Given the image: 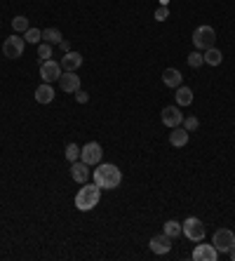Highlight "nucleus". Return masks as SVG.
I'll return each instance as SVG.
<instances>
[{"instance_id":"nucleus-1","label":"nucleus","mask_w":235,"mask_h":261,"mask_svg":"<svg viewBox=\"0 0 235 261\" xmlns=\"http://www.w3.org/2000/svg\"><path fill=\"white\" fill-rule=\"evenodd\" d=\"M94 181L99 189H118L122 181V172L111 163H99V170H94Z\"/></svg>"},{"instance_id":"nucleus-2","label":"nucleus","mask_w":235,"mask_h":261,"mask_svg":"<svg viewBox=\"0 0 235 261\" xmlns=\"http://www.w3.org/2000/svg\"><path fill=\"white\" fill-rule=\"evenodd\" d=\"M99 198H101V189H99L97 184L94 186L85 184L83 189L78 191V195H75V207H78L80 212H90L92 207H97Z\"/></svg>"},{"instance_id":"nucleus-3","label":"nucleus","mask_w":235,"mask_h":261,"mask_svg":"<svg viewBox=\"0 0 235 261\" xmlns=\"http://www.w3.org/2000/svg\"><path fill=\"white\" fill-rule=\"evenodd\" d=\"M181 233L188 238V240H195V243H202L205 240V233H207V228H205V224L200 221V219H195V217H188L184 224H181Z\"/></svg>"},{"instance_id":"nucleus-4","label":"nucleus","mask_w":235,"mask_h":261,"mask_svg":"<svg viewBox=\"0 0 235 261\" xmlns=\"http://www.w3.org/2000/svg\"><path fill=\"white\" fill-rule=\"evenodd\" d=\"M214 40H217V31L212 29V26L202 24L193 31V45L198 49H210L214 47Z\"/></svg>"},{"instance_id":"nucleus-5","label":"nucleus","mask_w":235,"mask_h":261,"mask_svg":"<svg viewBox=\"0 0 235 261\" xmlns=\"http://www.w3.org/2000/svg\"><path fill=\"white\" fill-rule=\"evenodd\" d=\"M212 245L217 247V252H221V254H228L230 249L235 247V236L230 228H219L217 233H214V238H212Z\"/></svg>"},{"instance_id":"nucleus-6","label":"nucleus","mask_w":235,"mask_h":261,"mask_svg":"<svg viewBox=\"0 0 235 261\" xmlns=\"http://www.w3.org/2000/svg\"><path fill=\"white\" fill-rule=\"evenodd\" d=\"M101 146L97 144V141H90V144H85L83 148H80V160H83L85 165H99L101 163Z\"/></svg>"},{"instance_id":"nucleus-7","label":"nucleus","mask_w":235,"mask_h":261,"mask_svg":"<svg viewBox=\"0 0 235 261\" xmlns=\"http://www.w3.org/2000/svg\"><path fill=\"white\" fill-rule=\"evenodd\" d=\"M3 55H5L7 59H19V57L24 55V40L17 36L5 38V43H3Z\"/></svg>"},{"instance_id":"nucleus-8","label":"nucleus","mask_w":235,"mask_h":261,"mask_svg":"<svg viewBox=\"0 0 235 261\" xmlns=\"http://www.w3.org/2000/svg\"><path fill=\"white\" fill-rule=\"evenodd\" d=\"M61 75V64H57V61L47 59L40 64V78L42 83H55V80H59Z\"/></svg>"},{"instance_id":"nucleus-9","label":"nucleus","mask_w":235,"mask_h":261,"mask_svg":"<svg viewBox=\"0 0 235 261\" xmlns=\"http://www.w3.org/2000/svg\"><path fill=\"white\" fill-rule=\"evenodd\" d=\"M163 122L167 125L169 129L179 127L181 122H184V113L179 111V106H165L163 109Z\"/></svg>"},{"instance_id":"nucleus-10","label":"nucleus","mask_w":235,"mask_h":261,"mask_svg":"<svg viewBox=\"0 0 235 261\" xmlns=\"http://www.w3.org/2000/svg\"><path fill=\"white\" fill-rule=\"evenodd\" d=\"M61 90L64 92H78L80 90V75H75V71H64L59 75Z\"/></svg>"},{"instance_id":"nucleus-11","label":"nucleus","mask_w":235,"mask_h":261,"mask_svg":"<svg viewBox=\"0 0 235 261\" xmlns=\"http://www.w3.org/2000/svg\"><path fill=\"white\" fill-rule=\"evenodd\" d=\"M219 252L214 245H198L193 249V261H217Z\"/></svg>"},{"instance_id":"nucleus-12","label":"nucleus","mask_w":235,"mask_h":261,"mask_svg":"<svg viewBox=\"0 0 235 261\" xmlns=\"http://www.w3.org/2000/svg\"><path fill=\"white\" fill-rule=\"evenodd\" d=\"M148 247H151L155 254H167L169 249H172V238H169L167 233H163V236H155V238H151Z\"/></svg>"},{"instance_id":"nucleus-13","label":"nucleus","mask_w":235,"mask_h":261,"mask_svg":"<svg viewBox=\"0 0 235 261\" xmlns=\"http://www.w3.org/2000/svg\"><path fill=\"white\" fill-rule=\"evenodd\" d=\"M169 144L174 146V148H184V146L188 144V129L184 127V125L172 127V132H169Z\"/></svg>"},{"instance_id":"nucleus-14","label":"nucleus","mask_w":235,"mask_h":261,"mask_svg":"<svg viewBox=\"0 0 235 261\" xmlns=\"http://www.w3.org/2000/svg\"><path fill=\"white\" fill-rule=\"evenodd\" d=\"M90 165H85V163H71V176H73V181H78V184H87V179H90V170H87Z\"/></svg>"},{"instance_id":"nucleus-15","label":"nucleus","mask_w":235,"mask_h":261,"mask_svg":"<svg viewBox=\"0 0 235 261\" xmlns=\"http://www.w3.org/2000/svg\"><path fill=\"white\" fill-rule=\"evenodd\" d=\"M80 66H83V57L78 52H66V55L61 57V68L64 71H75Z\"/></svg>"},{"instance_id":"nucleus-16","label":"nucleus","mask_w":235,"mask_h":261,"mask_svg":"<svg viewBox=\"0 0 235 261\" xmlns=\"http://www.w3.org/2000/svg\"><path fill=\"white\" fill-rule=\"evenodd\" d=\"M36 101L38 103H52L55 101V90H52L49 83H42V85L36 90Z\"/></svg>"},{"instance_id":"nucleus-17","label":"nucleus","mask_w":235,"mask_h":261,"mask_svg":"<svg viewBox=\"0 0 235 261\" xmlns=\"http://www.w3.org/2000/svg\"><path fill=\"white\" fill-rule=\"evenodd\" d=\"M181 80H184V75H181L176 68H165V71H163V83L167 87H174V90H176V87L181 85Z\"/></svg>"},{"instance_id":"nucleus-18","label":"nucleus","mask_w":235,"mask_h":261,"mask_svg":"<svg viewBox=\"0 0 235 261\" xmlns=\"http://www.w3.org/2000/svg\"><path fill=\"white\" fill-rule=\"evenodd\" d=\"M176 103H179V106H191V103H193V90H188V87H184V85L176 87Z\"/></svg>"},{"instance_id":"nucleus-19","label":"nucleus","mask_w":235,"mask_h":261,"mask_svg":"<svg viewBox=\"0 0 235 261\" xmlns=\"http://www.w3.org/2000/svg\"><path fill=\"white\" fill-rule=\"evenodd\" d=\"M205 64H210V66H219L223 61V55H221V49H217V47H210V49H205Z\"/></svg>"},{"instance_id":"nucleus-20","label":"nucleus","mask_w":235,"mask_h":261,"mask_svg":"<svg viewBox=\"0 0 235 261\" xmlns=\"http://www.w3.org/2000/svg\"><path fill=\"white\" fill-rule=\"evenodd\" d=\"M42 40L49 45H55V43H61L64 40V36H61V31L59 29H45L42 31Z\"/></svg>"},{"instance_id":"nucleus-21","label":"nucleus","mask_w":235,"mask_h":261,"mask_svg":"<svg viewBox=\"0 0 235 261\" xmlns=\"http://www.w3.org/2000/svg\"><path fill=\"white\" fill-rule=\"evenodd\" d=\"M12 29L17 31V33H26V31L31 29L29 19H26L24 14H19V17H14V19H12Z\"/></svg>"},{"instance_id":"nucleus-22","label":"nucleus","mask_w":235,"mask_h":261,"mask_svg":"<svg viewBox=\"0 0 235 261\" xmlns=\"http://www.w3.org/2000/svg\"><path fill=\"white\" fill-rule=\"evenodd\" d=\"M49 57H52V45H49V43H45V40H42V43L38 45V61H40V64H42V61H47Z\"/></svg>"},{"instance_id":"nucleus-23","label":"nucleus","mask_w":235,"mask_h":261,"mask_svg":"<svg viewBox=\"0 0 235 261\" xmlns=\"http://www.w3.org/2000/svg\"><path fill=\"white\" fill-rule=\"evenodd\" d=\"M24 38H26V43H31V45H40L42 31H40V29H29V31L24 33Z\"/></svg>"},{"instance_id":"nucleus-24","label":"nucleus","mask_w":235,"mask_h":261,"mask_svg":"<svg viewBox=\"0 0 235 261\" xmlns=\"http://www.w3.org/2000/svg\"><path fill=\"white\" fill-rule=\"evenodd\" d=\"M163 233H167L169 238L181 236V224H179V221H167V224H165V231H163Z\"/></svg>"},{"instance_id":"nucleus-25","label":"nucleus","mask_w":235,"mask_h":261,"mask_svg":"<svg viewBox=\"0 0 235 261\" xmlns=\"http://www.w3.org/2000/svg\"><path fill=\"white\" fill-rule=\"evenodd\" d=\"M205 64V57L200 55V52H191L188 55V66L191 68H198V66H202Z\"/></svg>"},{"instance_id":"nucleus-26","label":"nucleus","mask_w":235,"mask_h":261,"mask_svg":"<svg viewBox=\"0 0 235 261\" xmlns=\"http://www.w3.org/2000/svg\"><path fill=\"white\" fill-rule=\"evenodd\" d=\"M66 158L71 160V163H75V160L80 158V146L78 144H68L66 146Z\"/></svg>"},{"instance_id":"nucleus-27","label":"nucleus","mask_w":235,"mask_h":261,"mask_svg":"<svg viewBox=\"0 0 235 261\" xmlns=\"http://www.w3.org/2000/svg\"><path fill=\"white\" fill-rule=\"evenodd\" d=\"M181 125H184V127H186L188 132H193V129H198V127H200V120H198V118L191 116V118H184V122H181Z\"/></svg>"},{"instance_id":"nucleus-28","label":"nucleus","mask_w":235,"mask_h":261,"mask_svg":"<svg viewBox=\"0 0 235 261\" xmlns=\"http://www.w3.org/2000/svg\"><path fill=\"white\" fill-rule=\"evenodd\" d=\"M169 19V10H167V5H160L155 10V21H167Z\"/></svg>"},{"instance_id":"nucleus-29","label":"nucleus","mask_w":235,"mask_h":261,"mask_svg":"<svg viewBox=\"0 0 235 261\" xmlns=\"http://www.w3.org/2000/svg\"><path fill=\"white\" fill-rule=\"evenodd\" d=\"M75 101H78V103H87V101H90V97H87L83 90H78V94H75Z\"/></svg>"},{"instance_id":"nucleus-30","label":"nucleus","mask_w":235,"mask_h":261,"mask_svg":"<svg viewBox=\"0 0 235 261\" xmlns=\"http://www.w3.org/2000/svg\"><path fill=\"white\" fill-rule=\"evenodd\" d=\"M61 49H64V52H71V43H68V40H61Z\"/></svg>"},{"instance_id":"nucleus-31","label":"nucleus","mask_w":235,"mask_h":261,"mask_svg":"<svg viewBox=\"0 0 235 261\" xmlns=\"http://www.w3.org/2000/svg\"><path fill=\"white\" fill-rule=\"evenodd\" d=\"M228 256H230V259L235 261V247H233V249H230V252H228Z\"/></svg>"}]
</instances>
